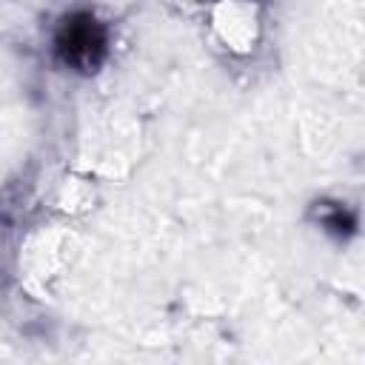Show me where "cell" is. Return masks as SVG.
<instances>
[{"instance_id":"obj_1","label":"cell","mask_w":365,"mask_h":365,"mask_svg":"<svg viewBox=\"0 0 365 365\" xmlns=\"http://www.w3.org/2000/svg\"><path fill=\"white\" fill-rule=\"evenodd\" d=\"M54 48L66 66L77 71H94L106 54V31L94 14L77 11V14L63 17L57 37H54Z\"/></svg>"}]
</instances>
